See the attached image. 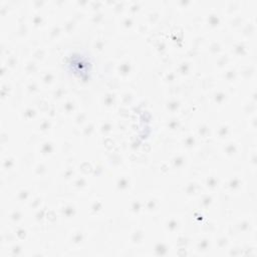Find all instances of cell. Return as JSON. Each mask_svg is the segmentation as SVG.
I'll return each mask as SVG.
<instances>
[{
    "label": "cell",
    "instance_id": "cell-1",
    "mask_svg": "<svg viewBox=\"0 0 257 257\" xmlns=\"http://www.w3.org/2000/svg\"><path fill=\"white\" fill-rule=\"evenodd\" d=\"M64 73L78 83H89L95 75L96 64L92 54L83 48H74L62 56Z\"/></svg>",
    "mask_w": 257,
    "mask_h": 257
}]
</instances>
